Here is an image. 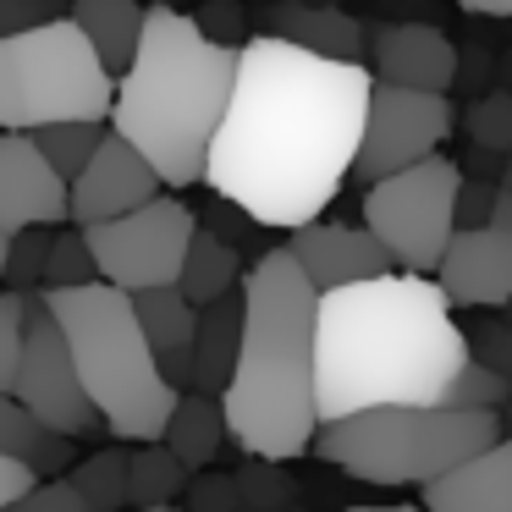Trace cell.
<instances>
[{
  "label": "cell",
  "instance_id": "cell-40",
  "mask_svg": "<svg viewBox=\"0 0 512 512\" xmlns=\"http://www.w3.org/2000/svg\"><path fill=\"white\" fill-rule=\"evenodd\" d=\"M199 23H204V34L221 39V45H237V34H243V12H232V6H210Z\"/></svg>",
  "mask_w": 512,
  "mask_h": 512
},
{
  "label": "cell",
  "instance_id": "cell-5",
  "mask_svg": "<svg viewBox=\"0 0 512 512\" xmlns=\"http://www.w3.org/2000/svg\"><path fill=\"white\" fill-rule=\"evenodd\" d=\"M39 298L67 331L83 386L111 424V441H160L182 402V386H171L160 369L133 292L116 281H89V287H39Z\"/></svg>",
  "mask_w": 512,
  "mask_h": 512
},
{
  "label": "cell",
  "instance_id": "cell-23",
  "mask_svg": "<svg viewBox=\"0 0 512 512\" xmlns=\"http://www.w3.org/2000/svg\"><path fill=\"white\" fill-rule=\"evenodd\" d=\"M0 452L28 457L39 479H61L72 468V435H56L17 402V391H0Z\"/></svg>",
  "mask_w": 512,
  "mask_h": 512
},
{
  "label": "cell",
  "instance_id": "cell-7",
  "mask_svg": "<svg viewBox=\"0 0 512 512\" xmlns=\"http://www.w3.org/2000/svg\"><path fill=\"white\" fill-rule=\"evenodd\" d=\"M116 72L72 17L0 34V133L50 122H111Z\"/></svg>",
  "mask_w": 512,
  "mask_h": 512
},
{
  "label": "cell",
  "instance_id": "cell-30",
  "mask_svg": "<svg viewBox=\"0 0 512 512\" xmlns=\"http://www.w3.org/2000/svg\"><path fill=\"white\" fill-rule=\"evenodd\" d=\"M100 281V259L89 248V232L72 226V232L50 237V265H45V287H89Z\"/></svg>",
  "mask_w": 512,
  "mask_h": 512
},
{
  "label": "cell",
  "instance_id": "cell-6",
  "mask_svg": "<svg viewBox=\"0 0 512 512\" xmlns=\"http://www.w3.org/2000/svg\"><path fill=\"white\" fill-rule=\"evenodd\" d=\"M507 413L452 408V402H391L347 419H325L314 435V457L369 485H430L452 474L474 452L501 441Z\"/></svg>",
  "mask_w": 512,
  "mask_h": 512
},
{
  "label": "cell",
  "instance_id": "cell-29",
  "mask_svg": "<svg viewBox=\"0 0 512 512\" xmlns=\"http://www.w3.org/2000/svg\"><path fill=\"white\" fill-rule=\"evenodd\" d=\"M28 320H34V292H0V391H17V369L28 353Z\"/></svg>",
  "mask_w": 512,
  "mask_h": 512
},
{
  "label": "cell",
  "instance_id": "cell-44",
  "mask_svg": "<svg viewBox=\"0 0 512 512\" xmlns=\"http://www.w3.org/2000/svg\"><path fill=\"white\" fill-rule=\"evenodd\" d=\"M138 512H188V507H177V501H166V507H138Z\"/></svg>",
  "mask_w": 512,
  "mask_h": 512
},
{
  "label": "cell",
  "instance_id": "cell-26",
  "mask_svg": "<svg viewBox=\"0 0 512 512\" xmlns=\"http://www.w3.org/2000/svg\"><path fill=\"white\" fill-rule=\"evenodd\" d=\"M188 479H193V468L166 441L133 446V507H166V501L188 496Z\"/></svg>",
  "mask_w": 512,
  "mask_h": 512
},
{
  "label": "cell",
  "instance_id": "cell-41",
  "mask_svg": "<svg viewBox=\"0 0 512 512\" xmlns=\"http://www.w3.org/2000/svg\"><path fill=\"white\" fill-rule=\"evenodd\" d=\"M468 17H512V0H457Z\"/></svg>",
  "mask_w": 512,
  "mask_h": 512
},
{
  "label": "cell",
  "instance_id": "cell-25",
  "mask_svg": "<svg viewBox=\"0 0 512 512\" xmlns=\"http://www.w3.org/2000/svg\"><path fill=\"white\" fill-rule=\"evenodd\" d=\"M72 485L89 496V507L94 512H122V507H133V446H100V452H89V457H78L72 463Z\"/></svg>",
  "mask_w": 512,
  "mask_h": 512
},
{
  "label": "cell",
  "instance_id": "cell-21",
  "mask_svg": "<svg viewBox=\"0 0 512 512\" xmlns=\"http://www.w3.org/2000/svg\"><path fill=\"white\" fill-rule=\"evenodd\" d=\"M160 441L171 446V452L182 457V463L199 474V468H210L215 457H221V446L232 441V424H226V402L215 397V391H182L177 413H171L166 435Z\"/></svg>",
  "mask_w": 512,
  "mask_h": 512
},
{
  "label": "cell",
  "instance_id": "cell-36",
  "mask_svg": "<svg viewBox=\"0 0 512 512\" xmlns=\"http://www.w3.org/2000/svg\"><path fill=\"white\" fill-rule=\"evenodd\" d=\"M468 347H474V358H485L490 369L512 375V314L501 309V320H479L474 331H468Z\"/></svg>",
  "mask_w": 512,
  "mask_h": 512
},
{
  "label": "cell",
  "instance_id": "cell-45",
  "mask_svg": "<svg viewBox=\"0 0 512 512\" xmlns=\"http://www.w3.org/2000/svg\"><path fill=\"white\" fill-rule=\"evenodd\" d=\"M501 188H512V155H507V171H501Z\"/></svg>",
  "mask_w": 512,
  "mask_h": 512
},
{
  "label": "cell",
  "instance_id": "cell-19",
  "mask_svg": "<svg viewBox=\"0 0 512 512\" xmlns=\"http://www.w3.org/2000/svg\"><path fill=\"white\" fill-rule=\"evenodd\" d=\"M243 325H248V292H226V298L204 303L199 314V342H193V391H215L221 397L237 375V353H243Z\"/></svg>",
  "mask_w": 512,
  "mask_h": 512
},
{
  "label": "cell",
  "instance_id": "cell-1",
  "mask_svg": "<svg viewBox=\"0 0 512 512\" xmlns=\"http://www.w3.org/2000/svg\"><path fill=\"white\" fill-rule=\"evenodd\" d=\"M369 94L375 78L364 61H331L281 34H254L237 50V89L204 182L276 232L320 221L358 166Z\"/></svg>",
  "mask_w": 512,
  "mask_h": 512
},
{
  "label": "cell",
  "instance_id": "cell-2",
  "mask_svg": "<svg viewBox=\"0 0 512 512\" xmlns=\"http://www.w3.org/2000/svg\"><path fill=\"white\" fill-rule=\"evenodd\" d=\"M468 358V331L452 320V298L435 276L386 270L320 292V424L391 402H441Z\"/></svg>",
  "mask_w": 512,
  "mask_h": 512
},
{
  "label": "cell",
  "instance_id": "cell-24",
  "mask_svg": "<svg viewBox=\"0 0 512 512\" xmlns=\"http://www.w3.org/2000/svg\"><path fill=\"white\" fill-rule=\"evenodd\" d=\"M177 287L188 292L199 309H204V303H215V298H226V292H237V287H243V254H237V243H232V237H221L215 226H199Z\"/></svg>",
  "mask_w": 512,
  "mask_h": 512
},
{
  "label": "cell",
  "instance_id": "cell-12",
  "mask_svg": "<svg viewBox=\"0 0 512 512\" xmlns=\"http://www.w3.org/2000/svg\"><path fill=\"white\" fill-rule=\"evenodd\" d=\"M72 221V182L50 166L34 133H0V232L28 226H67Z\"/></svg>",
  "mask_w": 512,
  "mask_h": 512
},
{
  "label": "cell",
  "instance_id": "cell-34",
  "mask_svg": "<svg viewBox=\"0 0 512 512\" xmlns=\"http://www.w3.org/2000/svg\"><path fill=\"white\" fill-rule=\"evenodd\" d=\"M0 512H94L72 479H39L34 490H23L17 501H6Z\"/></svg>",
  "mask_w": 512,
  "mask_h": 512
},
{
  "label": "cell",
  "instance_id": "cell-16",
  "mask_svg": "<svg viewBox=\"0 0 512 512\" xmlns=\"http://www.w3.org/2000/svg\"><path fill=\"white\" fill-rule=\"evenodd\" d=\"M287 248L298 254V265L309 270V281L320 292L331 287H353V281H369V276H386L397 270L391 248L380 243L369 226H342V221H309L287 237Z\"/></svg>",
  "mask_w": 512,
  "mask_h": 512
},
{
  "label": "cell",
  "instance_id": "cell-15",
  "mask_svg": "<svg viewBox=\"0 0 512 512\" xmlns=\"http://www.w3.org/2000/svg\"><path fill=\"white\" fill-rule=\"evenodd\" d=\"M457 61H463V50L435 23H375L369 28V67H375L380 83L452 94Z\"/></svg>",
  "mask_w": 512,
  "mask_h": 512
},
{
  "label": "cell",
  "instance_id": "cell-3",
  "mask_svg": "<svg viewBox=\"0 0 512 512\" xmlns=\"http://www.w3.org/2000/svg\"><path fill=\"white\" fill-rule=\"evenodd\" d=\"M248 325L237 375L221 391L237 452L292 457L314 452L320 435V375H314V325H320V287L298 265L292 248H270L243 276Z\"/></svg>",
  "mask_w": 512,
  "mask_h": 512
},
{
  "label": "cell",
  "instance_id": "cell-20",
  "mask_svg": "<svg viewBox=\"0 0 512 512\" xmlns=\"http://www.w3.org/2000/svg\"><path fill=\"white\" fill-rule=\"evenodd\" d=\"M270 34L292 39V45L314 50V56H331V61H364L369 56V28L358 17L336 12V6H281L270 12Z\"/></svg>",
  "mask_w": 512,
  "mask_h": 512
},
{
  "label": "cell",
  "instance_id": "cell-9",
  "mask_svg": "<svg viewBox=\"0 0 512 512\" xmlns=\"http://www.w3.org/2000/svg\"><path fill=\"white\" fill-rule=\"evenodd\" d=\"M83 232H89V248L100 259V281H116L127 292H149V287L182 281L199 221H193V210L182 199L160 193V199L138 204L127 215L83 226Z\"/></svg>",
  "mask_w": 512,
  "mask_h": 512
},
{
  "label": "cell",
  "instance_id": "cell-37",
  "mask_svg": "<svg viewBox=\"0 0 512 512\" xmlns=\"http://www.w3.org/2000/svg\"><path fill=\"white\" fill-rule=\"evenodd\" d=\"M496 204H501V182L463 177V188H457V226H490L496 221Z\"/></svg>",
  "mask_w": 512,
  "mask_h": 512
},
{
  "label": "cell",
  "instance_id": "cell-43",
  "mask_svg": "<svg viewBox=\"0 0 512 512\" xmlns=\"http://www.w3.org/2000/svg\"><path fill=\"white\" fill-rule=\"evenodd\" d=\"M347 512H424V501L419 507H347Z\"/></svg>",
  "mask_w": 512,
  "mask_h": 512
},
{
  "label": "cell",
  "instance_id": "cell-35",
  "mask_svg": "<svg viewBox=\"0 0 512 512\" xmlns=\"http://www.w3.org/2000/svg\"><path fill=\"white\" fill-rule=\"evenodd\" d=\"M188 512H243V479L237 474L188 479Z\"/></svg>",
  "mask_w": 512,
  "mask_h": 512
},
{
  "label": "cell",
  "instance_id": "cell-10",
  "mask_svg": "<svg viewBox=\"0 0 512 512\" xmlns=\"http://www.w3.org/2000/svg\"><path fill=\"white\" fill-rule=\"evenodd\" d=\"M17 402L45 430L72 435V441L111 435L105 413L94 408L89 386H83V369L72 358L67 331H61V320L50 314V303L39 292H34V320H28V353H23V369H17Z\"/></svg>",
  "mask_w": 512,
  "mask_h": 512
},
{
  "label": "cell",
  "instance_id": "cell-47",
  "mask_svg": "<svg viewBox=\"0 0 512 512\" xmlns=\"http://www.w3.org/2000/svg\"><path fill=\"white\" fill-rule=\"evenodd\" d=\"M243 512H259V507H243Z\"/></svg>",
  "mask_w": 512,
  "mask_h": 512
},
{
  "label": "cell",
  "instance_id": "cell-22",
  "mask_svg": "<svg viewBox=\"0 0 512 512\" xmlns=\"http://www.w3.org/2000/svg\"><path fill=\"white\" fill-rule=\"evenodd\" d=\"M72 23L94 39L105 67L127 72L138 56V45H144L149 6H138V0H72Z\"/></svg>",
  "mask_w": 512,
  "mask_h": 512
},
{
  "label": "cell",
  "instance_id": "cell-32",
  "mask_svg": "<svg viewBox=\"0 0 512 512\" xmlns=\"http://www.w3.org/2000/svg\"><path fill=\"white\" fill-rule=\"evenodd\" d=\"M237 479H243V507H259V512H281L298 501V479L281 474L276 457H248L243 468H237Z\"/></svg>",
  "mask_w": 512,
  "mask_h": 512
},
{
  "label": "cell",
  "instance_id": "cell-48",
  "mask_svg": "<svg viewBox=\"0 0 512 512\" xmlns=\"http://www.w3.org/2000/svg\"><path fill=\"white\" fill-rule=\"evenodd\" d=\"M507 314H512V303H507Z\"/></svg>",
  "mask_w": 512,
  "mask_h": 512
},
{
  "label": "cell",
  "instance_id": "cell-39",
  "mask_svg": "<svg viewBox=\"0 0 512 512\" xmlns=\"http://www.w3.org/2000/svg\"><path fill=\"white\" fill-rule=\"evenodd\" d=\"M39 485V468L28 463V457H12V452H0V507L6 501H17L23 490Z\"/></svg>",
  "mask_w": 512,
  "mask_h": 512
},
{
  "label": "cell",
  "instance_id": "cell-17",
  "mask_svg": "<svg viewBox=\"0 0 512 512\" xmlns=\"http://www.w3.org/2000/svg\"><path fill=\"white\" fill-rule=\"evenodd\" d=\"M424 512H512V435L419 490Z\"/></svg>",
  "mask_w": 512,
  "mask_h": 512
},
{
  "label": "cell",
  "instance_id": "cell-28",
  "mask_svg": "<svg viewBox=\"0 0 512 512\" xmlns=\"http://www.w3.org/2000/svg\"><path fill=\"white\" fill-rule=\"evenodd\" d=\"M441 402H452V408H490V413H507V408H512V375L490 369L485 358H468V364L457 369V380L446 386Z\"/></svg>",
  "mask_w": 512,
  "mask_h": 512
},
{
  "label": "cell",
  "instance_id": "cell-42",
  "mask_svg": "<svg viewBox=\"0 0 512 512\" xmlns=\"http://www.w3.org/2000/svg\"><path fill=\"white\" fill-rule=\"evenodd\" d=\"M6 259H12V232H0V287H6Z\"/></svg>",
  "mask_w": 512,
  "mask_h": 512
},
{
  "label": "cell",
  "instance_id": "cell-18",
  "mask_svg": "<svg viewBox=\"0 0 512 512\" xmlns=\"http://www.w3.org/2000/svg\"><path fill=\"white\" fill-rule=\"evenodd\" d=\"M138 298V320L149 331V347H155L160 369H166L171 386H193V342H199V303L171 281V287H149L133 292Z\"/></svg>",
  "mask_w": 512,
  "mask_h": 512
},
{
  "label": "cell",
  "instance_id": "cell-33",
  "mask_svg": "<svg viewBox=\"0 0 512 512\" xmlns=\"http://www.w3.org/2000/svg\"><path fill=\"white\" fill-rule=\"evenodd\" d=\"M50 237H56V226H28V232H17V237H12V259H6V287H12V292H34V287H45Z\"/></svg>",
  "mask_w": 512,
  "mask_h": 512
},
{
  "label": "cell",
  "instance_id": "cell-27",
  "mask_svg": "<svg viewBox=\"0 0 512 512\" xmlns=\"http://www.w3.org/2000/svg\"><path fill=\"white\" fill-rule=\"evenodd\" d=\"M105 133H111L105 122H50V127H39L34 138H39V149L50 155V166L72 182L94 160V149L105 144Z\"/></svg>",
  "mask_w": 512,
  "mask_h": 512
},
{
  "label": "cell",
  "instance_id": "cell-14",
  "mask_svg": "<svg viewBox=\"0 0 512 512\" xmlns=\"http://www.w3.org/2000/svg\"><path fill=\"white\" fill-rule=\"evenodd\" d=\"M435 281L457 309H507L512 303V226H457Z\"/></svg>",
  "mask_w": 512,
  "mask_h": 512
},
{
  "label": "cell",
  "instance_id": "cell-11",
  "mask_svg": "<svg viewBox=\"0 0 512 512\" xmlns=\"http://www.w3.org/2000/svg\"><path fill=\"white\" fill-rule=\"evenodd\" d=\"M452 127H457V116H452V100H446V94L402 89V83H380L375 78L353 177L369 188V182L391 177V171H408V166H419V160L441 155V144L452 138Z\"/></svg>",
  "mask_w": 512,
  "mask_h": 512
},
{
  "label": "cell",
  "instance_id": "cell-13",
  "mask_svg": "<svg viewBox=\"0 0 512 512\" xmlns=\"http://www.w3.org/2000/svg\"><path fill=\"white\" fill-rule=\"evenodd\" d=\"M160 188H166V177L155 171V160L133 138H122L111 127L105 144L94 149V160L72 177V226H94V221H111V215H127L138 204L160 199Z\"/></svg>",
  "mask_w": 512,
  "mask_h": 512
},
{
  "label": "cell",
  "instance_id": "cell-46",
  "mask_svg": "<svg viewBox=\"0 0 512 512\" xmlns=\"http://www.w3.org/2000/svg\"><path fill=\"white\" fill-rule=\"evenodd\" d=\"M507 435H512V408H507Z\"/></svg>",
  "mask_w": 512,
  "mask_h": 512
},
{
  "label": "cell",
  "instance_id": "cell-8",
  "mask_svg": "<svg viewBox=\"0 0 512 512\" xmlns=\"http://www.w3.org/2000/svg\"><path fill=\"white\" fill-rule=\"evenodd\" d=\"M457 188L463 171L446 155H430L364 188V226L391 248L397 270H419V276L441 270L457 237Z\"/></svg>",
  "mask_w": 512,
  "mask_h": 512
},
{
  "label": "cell",
  "instance_id": "cell-31",
  "mask_svg": "<svg viewBox=\"0 0 512 512\" xmlns=\"http://www.w3.org/2000/svg\"><path fill=\"white\" fill-rule=\"evenodd\" d=\"M463 133H468V144H479V149L512 155V94L507 89L479 94V100L463 111Z\"/></svg>",
  "mask_w": 512,
  "mask_h": 512
},
{
  "label": "cell",
  "instance_id": "cell-38",
  "mask_svg": "<svg viewBox=\"0 0 512 512\" xmlns=\"http://www.w3.org/2000/svg\"><path fill=\"white\" fill-rule=\"evenodd\" d=\"M56 17H72L67 0H0V34H23V28L56 23Z\"/></svg>",
  "mask_w": 512,
  "mask_h": 512
},
{
  "label": "cell",
  "instance_id": "cell-4",
  "mask_svg": "<svg viewBox=\"0 0 512 512\" xmlns=\"http://www.w3.org/2000/svg\"><path fill=\"white\" fill-rule=\"evenodd\" d=\"M237 89V45L204 34L199 17L177 6H149L144 45L116 78L111 127L133 138L166 188H193L210 171L215 133Z\"/></svg>",
  "mask_w": 512,
  "mask_h": 512
}]
</instances>
